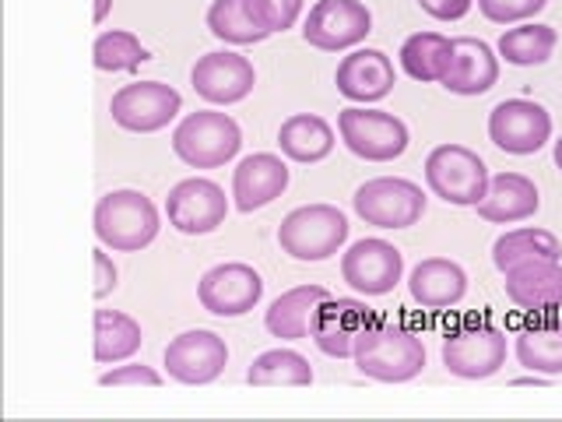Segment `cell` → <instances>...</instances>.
Here are the masks:
<instances>
[{
    "instance_id": "cell-4",
    "label": "cell",
    "mask_w": 562,
    "mask_h": 422,
    "mask_svg": "<svg viewBox=\"0 0 562 422\" xmlns=\"http://www.w3.org/2000/svg\"><path fill=\"white\" fill-rule=\"evenodd\" d=\"M243 145L239 123L218 110H198L180 120L172 131V152L183 158L190 169H218L228 158H236Z\"/></svg>"
},
{
    "instance_id": "cell-17",
    "label": "cell",
    "mask_w": 562,
    "mask_h": 422,
    "mask_svg": "<svg viewBox=\"0 0 562 422\" xmlns=\"http://www.w3.org/2000/svg\"><path fill=\"white\" fill-rule=\"evenodd\" d=\"M254 81H257L254 64L246 57H239V53H228V49L204 53V57H198V64H193V70H190L193 92L211 106L243 102L254 92Z\"/></svg>"
},
{
    "instance_id": "cell-30",
    "label": "cell",
    "mask_w": 562,
    "mask_h": 422,
    "mask_svg": "<svg viewBox=\"0 0 562 422\" xmlns=\"http://www.w3.org/2000/svg\"><path fill=\"white\" fill-rule=\"evenodd\" d=\"M535 257H549V260L562 257V243L549 229L524 225V229H514V233H503L496 246H492V264H496L499 271H509L514 264L535 260Z\"/></svg>"
},
{
    "instance_id": "cell-20",
    "label": "cell",
    "mask_w": 562,
    "mask_h": 422,
    "mask_svg": "<svg viewBox=\"0 0 562 422\" xmlns=\"http://www.w3.org/2000/svg\"><path fill=\"white\" fill-rule=\"evenodd\" d=\"M496 81H499L496 49L482 40H474V35H457L453 53H450V67L439 85L453 96H485Z\"/></svg>"
},
{
    "instance_id": "cell-18",
    "label": "cell",
    "mask_w": 562,
    "mask_h": 422,
    "mask_svg": "<svg viewBox=\"0 0 562 422\" xmlns=\"http://www.w3.org/2000/svg\"><path fill=\"white\" fill-rule=\"evenodd\" d=\"M503 289L514 307L527 313H555L562 310V264L549 257H535L503 271Z\"/></svg>"
},
{
    "instance_id": "cell-35",
    "label": "cell",
    "mask_w": 562,
    "mask_h": 422,
    "mask_svg": "<svg viewBox=\"0 0 562 422\" xmlns=\"http://www.w3.org/2000/svg\"><path fill=\"white\" fill-rule=\"evenodd\" d=\"M549 0H479V11L496 25H517L535 18Z\"/></svg>"
},
{
    "instance_id": "cell-25",
    "label": "cell",
    "mask_w": 562,
    "mask_h": 422,
    "mask_svg": "<svg viewBox=\"0 0 562 422\" xmlns=\"http://www.w3.org/2000/svg\"><path fill=\"white\" fill-rule=\"evenodd\" d=\"M278 148L292 163L313 166L334 152V127L316 113H295L278 127Z\"/></svg>"
},
{
    "instance_id": "cell-5",
    "label": "cell",
    "mask_w": 562,
    "mask_h": 422,
    "mask_svg": "<svg viewBox=\"0 0 562 422\" xmlns=\"http://www.w3.org/2000/svg\"><path fill=\"white\" fill-rule=\"evenodd\" d=\"M488 166L479 152L464 145H439L426 158V184L439 201L474 208L488 190Z\"/></svg>"
},
{
    "instance_id": "cell-8",
    "label": "cell",
    "mask_w": 562,
    "mask_h": 422,
    "mask_svg": "<svg viewBox=\"0 0 562 422\" xmlns=\"http://www.w3.org/2000/svg\"><path fill=\"white\" fill-rule=\"evenodd\" d=\"M180 110H183V96L166 81L123 85L110 102L113 120L123 131H134V134H155L169 127Z\"/></svg>"
},
{
    "instance_id": "cell-38",
    "label": "cell",
    "mask_w": 562,
    "mask_h": 422,
    "mask_svg": "<svg viewBox=\"0 0 562 422\" xmlns=\"http://www.w3.org/2000/svg\"><path fill=\"white\" fill-rule=\"evenodd\" d=\"M92 264H95V299H105V296L116 289L120 271H116V264L110 260V254H105V251H95L92 254Z\"/></svg>"
},
{
    "instance_id": "cell-26",
    "label": "cell",
    "mask_w": 562,
    "mask_h": 422,
    "mask_svg": "<svg viewBox=\"0 0 562 422\" xmlns=\"http://www.w3.org/2000/svg\"><path fill=\"white\" fill-rule=\"evenodd\" d=\"M514 348H517L520 366H527L531 374H541V377L562 374V321L549 316V321L524 324L517 331Z\"/></svg>"
},
{
    "instance_id": "cell-1",
    "label": "cell",
    "mask_w": 562,
    "mask_h": 422,
    "mask_svg": "<svg viewBox=\"0 0 562 422\" xmlns=\"http://www.w3.org/2000/svg\"><path fill=\"white\" fill-rule=\"evenodd\" d=\"M359 374L380 384H408L426 369V345L404 324L373 321L351 348Z\"/></svg>"
},
{
    "instance_id": "cell-34",
    "label": "cell",
    "mask_w": 562,
    "mask_h": 422,
    "mask_svg": "<svg viewBox=\"0 0 562 422\" xmlns=\"http://www.w3.org/2000/svg\"><path fill=\"white\" fill-rule=\"evenodd\" d=\"M246 8H250L260 29H268L274 35V32H285L299 22L303 0H246Z\"/></svg>"
},
{
    "instance_id": "cell-31",
    "label": "cell",
    "mask_w": 562,
    "mask_h": 422,
    "mask_svg": "<svg viewBox=\"0 0 562 422\" xmlns=\"http://www.w3.org/2000/svg\"><path fill=\"white\" fill-rule=\"evenodd\" d=\"M559 43V35L552 25H538V22H524L517 29H506L496 43V53L514 67H538L552 57V49Z\"/></svg>"
},
{
    "instance_id": "cell-32",
    "label": "cell",
    "mask_w": 562,
    "mask_h": 422,
    "mask_svg": "<svg viewBox=\"0 0 562 422\" xmlns=\"http://www.w3.org/2000/svg\"><path fill=\"white\" fill-rule=\"evenodd\" d=\"M207 29L215 40L222 43H233V46H250L268 40V29L257 25V18L246 8V0H215L207 8Z\"/></svg>"
},
{
    "instance_id": "cell-14",
    "label": "cell",
    "mask_w": 562,
    "mask_h": 422,
    "mask_svg": "<svg viewBox=\"0 0 562 422\" xmlns=\"http://www.w3.org/2000/svg\"><path fill=\"white\" fill-rule=\"evenodd\" d=\"M404 275V254L386 240H359L341 254V278L359 296H386Z\"/></svg>"
},
{
    "instance_id": "cell-29",
    "label": "cell",
    "mask_w": 562,
    "mask_h": 422,
    "mask_svg": "<svg viewBox=\"0 0 562 422\" xmlns=\"http://www.w3.org/2000/svg\"><path fill=\"white\" fill-rule=\"evenodd\" d=\"M246 384L254 387H310L313 366L295 348H271L257 356L246 369Z\"/></svg>"
},
{
    "instance_id": "cell-24",
    "label": "cell",
    "mask_w": 562,
    "mask_h": 422,
    "mask_svg": "<svg viewBox=\"0 0 562 422\" xmlns=\"http://www.w3.org/2000/svg\"><path fill=\"white\" fill-rule=\"evenodd\" d=\"M330 292L324 286H295L289 292H281L274 303L263 313V324L274 334V338H310V324L316 307L324 303Z\"/></svg>"
},
{
    "instance_id": "cell-19",
    "label": "cell",
    "mask_w": 562,
    "mask_h": 422,
    "mask_svg": "<svg viewBox=\"0 0 562 422\" xmlns=\"http://www.w3.org/2000/svg\"><path fill=\"white\" fill-rule=\"evenodd\" d=\"M334 85L351 102H380L394 92V60L383 49H351L334 70Z\"/></svg>"
},
{
    "instance_id": "cell-16",
    "label": "cell",
    "mask_w": 562,
    "mask_h": 422,
    "mask_svg": "<svg viewBox=\"0 0 562 422\" xmlns=\"http://www.w3.org/2000/svg\"><path fill=\"white\" fill-rule=\"evenodd\" d=\"M263 296V278L250 264H215L198 281V299L207 313L215 316H243L250 313Z\"/></svg>"
},
{
    "instance_id": "cell-12",
    "label": "cell",
    "mask_w": 562,
    "mask_h": 422,
    "mask_svg": "<svg viewBox=\"0 0 562 422\" xmlns=\"http://www.w3.org/2000/svg\"><path fill=\"white\" fill-rule=\"evenodd\" d=\"M492 145L509 155H535L549 145L552 116L541 102L531 99H506L488 113Z\"/></svg>"
},
{
    "instance_id": "cell-11",
    "label": "cell",
    "mask_w": 562,
    "mask_h": 422,
    "mask_svg": "<svg viewBox=\"0 0 562 422\" xmlns=\"http://www.w3.org/2000/svg\"><path fill=\"white\" fill-rule=\"evenodd\" d=\"M166 215L169 225L183 236H207L225 222L228 215V198L215 180L204 176H190L180 180L166 198Z\"/></svg>"
},
{
    "instance_id": "cell-3",
    "label": "cell",
    "mask_w": 562,
    "mask_h": 422,
    "mask_svg": "<svg viewBox=\"0 0 562 422\" xmlns=\"http://www.w3.org/2000/svg\"><path fill=\"white\" fill-rule=\"evenodd\" d=\"M348 240V219L334 204H303L278 225V246L292 260L316 264L334 257Z\"/></svg>"
},
{
    "instance_id": "cell-40",
    "label": "cell",
    "mask_w": 562,
    "mask_h": 422,
    "mask_svg": "<svg viewBox=\"0 0 562 422\" xmlns=\"http://www.w3.org/2000/svg\"><path fill=\"white\" fill-rule=\"evenodd\" d=\"M555 166L562 169V137L555 141Z\"/></svg>"
},
{
    "instance_id": "cell-27",
    "label": "cell",
    "mask_w": 562,
    "mask_h": 422,
    "mask_svg": "<svg viewBox=\"0 0 562 422\" xmlns=\"http://www.w3.org/2000/svg\"><path fill=\"white\" fill-rule=\"evenodd\" d=\"M450 53H453V40L439 32H415L404 40L401 46V67L404 75L415 81H443L447 67H450Z\"/></svg>"
},
{
    "instance_id": "cell-39",
    "label": "cell",
    "mask_w": 562,
    "mask_h": 422,
    "mask_svg": "<svg viewBox=\"0 0 562 422\" xmlns=\"http://www.w3.org/2000/svg\"><path fill=\"white\" fill-rule=\"evenodd\" d=\"M105 14H110V0H95V22H102Z\"/></svg>"
},
{
    "instance_id": "cell-37",
    "label": "cell",
    "mask_w": 562,
    "mask_h": 422,
    "mask_svg": "<svg viewBox=\"0 0 562 422\" xmlns=\"http://www.w3.org/2000/svg\"><path fill=\"white\" fill-rule=\"evenodd\" d=\"M474 0H418V8L432 14L436 22H457V18H464L471 11Z\"/></svg>"
},
{
    "instance_id": "cell-36",
    "label": "cell",
    "mask_w": 562,
    "mask_h": 422,
    "mask_svg": "<svg viewBox=\"0 0 562 422\" xmlns=\"http://www.w3.org/2000/svg\"><path fill=\"white\" fill-rule=\"evenodd\" d=\"M99 384L102 387H158V384H162V377H158L155 369L145 366V363H127V366L110 369V374H102Z\"/></svg>"
},
{
    "instance_id": "cell-15",
    "label": "cell",
    "mask_w": 562,
    "mask_h": 422,
    "mask_svg": "<svg viewBox=\"0 0 562 422\" xmlns=\"http://www.w3.org/2000/svg\"><path fill=\"white\" fill-rule=\"evenodd\" d=\"M166 369L172 380L190 384V387H201L211 384L225 374V363H228V348L225 338H218L215 331H183L166 345Z\"/></svg>"
},
{
    "instance_id": "cell-23",
    "label": "cell",
    "mask_w": 562,
    "mask_h": 422,
    "mask_svg": "<svg viewBox=\"0 0 562 422\" xmlns=\"http://www.w3.org/2000/svg\"><path fill=\"white\" fill-rule=\"evenodd\" d=\"M412 299L426 310H447L457 307L468 292V275L457 260L447 257H429L415 264V271L408 275Z\"/></svg>"
},
{
    "instance_id": "cell-22",
    "label": "cell",
    "mask_w": 562,
    "mask_h": 422,
    "mask_svg": "<svg viewBox=\"0 0 562 422\" xmlns=\"http://www.w3.org/2000/svg\"><path fill=\"white\" fill-rule=\"evenodd\" d=\"M479 208V219L485 222H499V225H514L531 219L541 208V193L535 180H527L524 173H499L488 180L485 198L474 204Z\"/></svg>"
},
{
    "instance_id": "cell-21",
    "label": "cell",
    "mask_w": 562,
    "mask_h": 422,
    "mask_svg": "<svg viewBox=\"0 0 562 422\" xmlns=\"http://www.w3.org/2000/svg\"><path fill=\"white\" fill-rule=\"evenodd\" d=\"M285 187H289V166L271 152L246 155L233 173V198L236 208L246 211V215L278 201Z\"/></svg>"
},
{
    "instance_id": "cell-28",
    "label": "cell",
    "mask_w": 562,
    "mask_h": 422,
    "mask_svg": "<svg viewBox=\"0 0 562 422\" xmlns=\"http://www.w3.org/2000/svg\"><path fill=\"white\" fill-rule=\"evenodd\" d=\"M145 342L140 324L120 310H95V363L110 366L131 359Z\"/></svg>"
},
{
    "instance_id": "cell-7",
    "label": "cell",
    "mask_w": 562,
    "mask_h": 422,
    "mask_svg": "<svg viewBox=\"0 0 562 422\" xmlns=\"http://www.w3.org/2000/svg\"><path fill=\"white\" fill-rule=\"evenodd\" d=\"M356 215L366 225H380V229H408L422 215H426V193L418 184L401 180V176H376V180H366L356 198Z\"/></svg>"
},
{
    "instance_id": "cell-9",
    "label": "cell",
    "mask_w": 562,
    "mask_h": 422,
    "mask_svg": "<svg viewBox=\"0 0 562 422\" xmlns=\"http://www.w3.org/2000/svg\"><path fill=\"white\" fill-rule=\"evenodd\" d=\"M506 363V334L492 324H464L443 338V366L461 380L496 377Z\"/></svg>"
},
{
    "instance_id": "cell-6",
    "label": "cell",
    "mask_w": 562,
    "mask_h": 422,
    "mask_svg": "<svg viewBox=\"0 0 562 422\" xmlns=\"http://www.w3.org/2000/svg\"><path fill=\"white\" fill-rule=\"evenodd\" d=\"M338 134L345 148L366 158V163H394L408 148L404 120L383 110H362V106H348L338 113Z\"/></svg>"
},
{
    "instance_id": "cell-33",
    "label": "cell",
    "mask_w": 562,
    "mask_h": 422,
    "mask_svg": "<svg viewBox=\"0 0 562 422\" xmlns=\"http://www.w3.org/2000/svg\"><path fill=\"white\" fill-rule=\"evenodd\" d=\"M92 60L99 70H110V75H120V70H137L148 60V49L140 46V40L134 32L123 29H110L102 32L95 46H92Z\"/></svg>"
},
{
    "instance_id": "cell-10",
    "label": "cell",
    "mask_w": 562,
    "mask_h": 422,
    "mask_svg": "<svg viewBox=\"0 0 562 422\" xmlns=\"http://www.w3.org/2000/svg\"><path fill=\"white\" fill-rule=\"evenodd\" d=\"M369 32H373V14L362 0H316L306 14L303 40L313 49L341 53L359 46Z\"/></svg>"
},
{
    "instance_id": "cell-2",
    "label": "cell",
    "mask_w": 562,
    "mask_h": 422,
    "mask_svg": "<svg viewBox=\"0 0 562 422\" xmlns=\"http://www.w3.org/2000/svg\"><path fill=\"white\" fill-rule=\"evenodd\" d=\"M92 225L102 246L120 254H134L145 251L158 236V208L140 190H110L105 198H99Z\"/></svg>"
},
{
    "instance_id": "cell-13",
    "label": "cell",
    "mask_w": 562,
    "mask_h": 422,
    "mask_svg": "<svg viewBox=\"0 0 562 422\" xmlns=\"http://www.w3.org/2000/svg\"><path fill=\"white\" fill-rule=\"evenodd\" d=\"M376 321V313L369 310L362 299H345V296H327L313 313L310 338L313 345L330 359H351L359 334Z\"/></svg>"
}]
</instances>
